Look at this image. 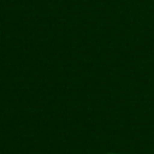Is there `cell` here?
<instances>
[{
    "label": "cell",
    "instance_id": "cell-1",
    "mask_svg": "<svg viewBox=\"0 0 154 154\" xmlns=\"http://www.w3.org/2000/svg\"><path fill=\"white\" fill-rule=\"evenodd\" d=\"M108 154H116V153H108Z\"/></svg>",
    "mask_w": 154,
    "mask_h": 154
}]
</instances>
